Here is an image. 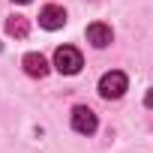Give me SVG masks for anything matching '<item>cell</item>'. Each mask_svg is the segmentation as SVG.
Wrapping results in <instances>:
<instances>
[{"label": "cell", "instance_id": "5b68a950", "mask_svg": "<svg viewBox=\"0 0 153 153\" xmlns=\"http://www.w3.org/2000/svg\"><path fill=\"white\" fill-rule=\"evenodd\" d=\"M111 39H114V33H111V27H108V24L96 21V24H90V27H87V42H90L93 48H108V45H111Z\"/></svg>", "mask_w": 153, "mask_h": 153}, {"label": "cell", "instance_id": "6da1fadb", "mask_svg": "<svg viewBox=\"0 0 153 153\" xmlns=\"http://www.w3.org/2000/svg\"><path fill=\"white\" fill-rule=\"evenodd\" d=\"M54 66H57V72H63V75H78L81 66H84L81 51H78V48H72V45L57 48V51H54Z\"/></svg>", "mask_w": 153, "mask_h": 153}, {"label": "cell", "instance_id": "8992f818", "mask_svg": "<svg viewBox=\"0 0 153 153\" xmlns=\"http://www.w3.org/2000/svg\"><path fill=\"white\" fill-rule=\"evenodd\" d=\"M24 72L30 75V78H45L48 75V60L42 57V54H36V51H30V54H24Z\"/></svg>", "mask_w": 153, "mask_h": 153}, {"label": "cell", "instance_id": "52a82bcc", "mask_svg": "<svg viewBox=\"0 0 153 153\" xmlns=\"http://www.w3.org/2000/svg\"><path fill=\"white\" fill-rule=\"evenodd\" d=\"M6 30H9L12 36H15V33H18V36H24V33H27V21H24V18H12V21L6 24Z\"/></svg>", "mask_w": 153, "mask_h": 153}, {"label": "cell", "instance_id": "3957f363", "mask_svg": "<svg viewBox=\"0 0 153 153\" xmlns=\"http://www.w3.org/2000/svg\"><path fill=\"white\" fill-rule=\"evenodd\" d=\"M96 114L87 108V105H75L72 108V129L75 132H81V135H93L96 132Z\"/></svg>", "mask_w": 153, "mask_h": 153}, {"label": "cell", "instance_id": "9c48e42d", "mask_svg": "<svg viewBox=\"0 0 153 153\" xmlns=\"http://www.w3.org/2000/svg\"><path fill=\"white\" fill-rule=\"evenodd\" d=\"M12 3H30V0H12Z\"/></svg>", "mask_w": 153, "mask_h": 153}, {"label": "cell", "instance_id": "ba28073f", "mask_svg": "<svg viewBox=\"0 0 153 153\" xmlns=\"http://www.w3.org/2000/svg\"><path fill=\"white\" fill-rule=\"evenodd\" d=\"M144 105H147V108H153V90H150V93L144 96Z\"/></svg>", "mask_w": 153, "mask_h": 153}, {"label": "cell", "instance_id": "277c9868", "mask_svg": "<svg viewBox=\"0 0 153 153\" xmlns=\"http://www.w3.org/2000/svg\"><path fill=\"white\" fill-rule=\"evenodd\" d=\"M39 24L45 27V30H60L63 24H66V12H63V6H45L42 12H39Z\"/></svg>", "mask_w": 153, "mask_h": 153}, {"label": "cell", "instance_id": "7a4b0ae2", "mask_svg": "<svg viewBox=\"0 0 153 153\" xmlns=\"http://www.w3.org/2000/svg\"><path fill=\"white\" fill-rule=\"evenodd\" d=\"M129 87V78L123 72H105L99 78V96L102 99H120Z\"/></svg>", "mask_w": 153, "mask_h": 153}]
</instances>
